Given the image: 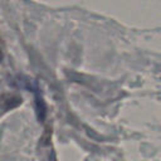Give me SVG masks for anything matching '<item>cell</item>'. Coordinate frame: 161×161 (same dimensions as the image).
<instances>
[{
    "label": "cell",
    "mask_w": 161,
    "mask_h": 161,
    "mask_svg": "<svg viewBox=\"0 0 161 161\" xmlns=\"http://www.w3.org/2000/svg\"><path fill=\"white\" fill-rule=\"evenodd\" d=\"M3 59V49H1V44H0V60Z\"/></svg>",
    "instance_id": "6da1fadb"
}]
</instances>
